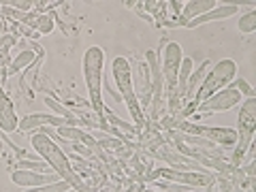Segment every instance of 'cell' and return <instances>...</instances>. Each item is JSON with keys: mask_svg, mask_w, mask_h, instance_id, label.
I'll use <instances>...</instances> for the list:
<instances>
[{"mask_svg": "<svg viewBox=\"0 0 256 192\" xmlns=\"http://www.w3.org/2000/svg\"><path fill=\"white\" fill-rule=\"evenodd\" d=\"M184 60V52L180 43H166L162 52V60H160V73H162V84H164V96L171 98L175 92V84H178V73Z\"/></svg>", "mask_w": 256, "mask_h": 192, "instance_id": "5b68a950", "label": "cell"}, {"mask_svg": "<svg viewBox=\"0 0 256 192\" xmlns=\"http://www.w3.org/2000/svg\"><path fill=\"white\" fill-rule=\"evenodd\" d=\"M237 30L242 32V34H252V32H256V11L244 13L237 22Z\"/></svg>", "mask_w": 256, "mask_h": 192, "instance_id": "e0dca14e", "label": "cell"}, {"mask_svg": "<svg viewBox=\"0 0 256 192\" xmlns=\"http://www.w3.org/2000/svg\"><path fill=\"white\" fill-rule=\"evenodd\" d=\"M36 56L38 54H34L32 50H24L22 54H18L13 58V62L9 64V70H6V75H15V73H20V70H24L26 66H30V64L36 60Z\"/></svg>", "mask_w": 256, "mask_h": 192, "instance_id": "2e32d148", "label": "cell"}, {"mask_svg": "<svg viewBox=\"0 0 256 192\" xmlns=\"http://www.w3.org/2000/svg\"><path fill=\"white\" fill-rule=\"evenodd\" d=\"M18 111H15L13 100L4 92H0V130L2 132H15L18 130Z\"/></svg>", "mask_w": 256, "mask_h": 192, "instance_id": "4fadbf2b", "label": "cell"}, {"mask_svg": "<svg viewBox=\"0 0 256 192\" xmlns=\"http://www.w3.org/2000/svg\"><path fill=\"white\" fill-rule=\"evenodd\" d=\"M68 190H73V188H70V184L64 182V180H58V182H54V184H47V186L26 188L24 192H68Z\"/></svg>", "mask_w": 256, "mask_h": 192, "instance_id": "d6986e66", "label": "cell"}, {"mask_svg": "<svg viewBox=\"0 0 256 192\" xmlns=\"http://www.w3.org/2000/svg\"><path fill=\"white\" fill-rule=\"evenodd\" d=\"M154 178H162L166 182H173V184H182V186H190V188H203V186H212L214 182V175L210 171H178V169H160L154 173Z\"/></svg>", "mask_w": 256, "mask_h": 192, "instance_id": "8992f818", "label": "cell"}, {"mask_svg": "<svg viewBox=\"0 0 256 192\" xmlns=\"http://www.w3.org/2000/svg\"><path fill=\"white\" fill-rule=\"evenodd\" d=\"M220 180V188H222V192H230V188H228V180H222V178H218Z\"/></svg>", "mask_w": 256, "mask_h": 192, "instance_id": "d4e9b609", "label": "cell"}, {"mask_svg": "<svg viewBox=\"0 0 256 192\" xmlns=\"http://www.w3.org/2000/svg\"><path fill=\"white\" fill-rule=\"evenodd\" d=\"M132 66V64H130ZM132 86H134V94H137V100L141 109L146 111L152 102V77H150V68L148 64L143 62H134L132 68Z\"/></svg>", "mask_w": 256, "mask_h": 192, "instance_id": "9c48e42d", "label": "cell"}, {"mask_svg": "<svg viewBox=\"0 0 256 192\" xmlns=\"http://www.w3.org/2000/svg\"><path fill=\"white\" fill-rule=\"evenodd\" d=\"M171 6V11H175L178 15H182V9H184V2H180V0H171V2H166Z\"/></svg>", "mask_w": 256, "mask_h": 192, "instance_id": "cb8c5ba5", "label": "cell"}, {"mask_svg": "<svg viewBox=\"0 0 256 192\" xmlns=\"http://www.w3.org/2000/svg\"><path fill=\"white\" fill-rule=\"evenodd\" d=\"M94 139H96V137H94ZM96 141H98V146H100V148L116 150V152H120V150L124 148V139H118V137H107V134H105V137H102V134H98V139H96Z\"/></svg>", "mask_w": 256, "mask_h": 192, "instance_id": "7402d4cb", "label": "cell"}, {"mask_svg": "<svg viewBox=\"0 0 256 192\" xmlns=\"http://www.w3.org/2000/svg\"><path fill=\"white\" fill-rule=\"evenodd\" d=\"M239 11V6L237 4H216L212 11H207L203 13L201 18H196V20H192V22H162V26L164 28H198V26H203V24H212V22H222V20H226V18H233V15Z\"/></svg>", "mask_w": 256, "mask_h": 192, "instance_id": "ba28073f", "label": "cell"}, {"mask_svg": "<svg viewBox=\"0 0 256 192\" xmlns=\"http://www.w3.org/2000/svg\"><path fill=\"white\" fill-rule=\"evenodd\" d=\"M230 88H235V90L242 94V98H254V90H252V86L246 82V79L242 77H235L233 82H230Z\"/></svg>", "mask_w": 256, "mask_h": 192, "instance_id": "44dd1931", "label": "cell"}, {"mask_svg": "<svg viewBox=\"0 0 256 192\" xmlns=\"http://www.w3.org/2000/svg\"><path fill=\"white\" fill-rule=\"evenodd\" d=\"M237 77V64L235 60L230 58H224L220 62H216L214 66L205 73V79L201 82V86H198L196 94L192 96L190 102H194V107H198L203 100H207L212 94L224 90L226 86H230V82Z\"/></svg>", "mask_w": 256, "mask_h": 192, "instance_id": "277c9868", "label": "cell"}, {"mask_svg": "<svg viewBox=\"0 0 256 192\" xmlns=\"http://www.w3.org/2000/svg\"><path fill=\"white\" fill-rule=\"evenodd\" d=\"M0 92H2V88H0Z\"/></svg>", "mask_w": 256, "mask_h": 192, "instance_id": "484cf974", "label": "cell"}, {"mask_svg": "<svg viewBox=\"0 0 256 192\" xmlns=\"http://www.w3.org/2000/svg\"><path fill=\"white\" fill-rule=\"evenodd\" d=\"M111 75H114V84L120 90V96H122V102L126 105L128 114L132 118V124L143 130L146 128V111L141 109L139 100H137V94H134V86H132V66H130V60L124 58V56H118L111 62Z\"/></svg>", "mask_w": 256, "mask_h": 192, "instance_id": "3957f363", "label": "cell"}, {"mask_svg": "<svg viewBox=\"0 0 256 192\" xmlns=\"http://www.w3.org/2000/svg\"><path fill=\"white\" fill-rule=\"evenodd\" d=\"M60 178L56 173H36V171H26V169H15L11 173V182L22 188H38V186L54 184Z\"/></svg>", "mask_w": 256, "mask_h": 192, "instance_id": "7c38bea8", "label": "cell"}, {"mask_svg": "<svg viewBox=\"0 0 256 192\" xmlns=\"http://www.w3.org/2000/svg\"><path fill=\"white\" fill-rule=\"evenodd\" d=\"M20 32H22V34H26L28 38H38V36H41L38 32H34V30L28 28V26H24V24H20Z\"/></svg>", "mask_w": 256, "mask_h": 192, "instance_id": "603a6c76", "label": "cell"}, {"mask_svg": "<svg viewBox=\"0 0 256 192\" xmlns=\"http://www.w3.org/2000/svg\"><path fill=\"white\" fill-rule=\"evenodd\" d=\"M43 126L60 128V126H73V124H70L68 120H64L60 116H54V114H30V116L20 120L18 130L20 132H36L38 128H43Z\"/></svg>", "mask_w": 256, "mask_h": 192, "instance_id": "30bf717a", "label": "cell"}, {"mask_svg": "<svg viewBox=\"0 0 256 192\" xmlns=\"http://www.w3.org/2000/svg\"><path fill=\"white\" fill-rule=\"evenodd\" d=\"M107 122H111L116 128H120V130H124V132H128V134H141V130L134 124H128V122H124L122 118H118V116H114V114H109L107 111Z\"/></svg>", "mask_w": 256, "mask_h": 192, "instance_id": "ffe728a7", "label": "cell"}, {"mask_svg": "<svg viewBox=\"0 0 256 192\" xmlns=\"http://www.w3.org/2000/svg\"><path fill=\"white\" fill-rule=\"evenodd\" d=\"M84 82L90 96V107L96 116H105V102H102V73H105V50L92 45L84 52Z\"/></svg>", "mask_w": 256, "mask_h": 192, "instance_id": "7a4b0ae2", "label": "cell"}, {"mask_svg": "<svg viewBox=\"0 0 256 192\" xmlns=\"http://www.w3.org/2000/svg\"><path fill=\"white\" fill-rule=\"evenodd\" d=\"M18 169H26V171H36V173H54L52 166L45 160H20Z\"/></svg>", "mask_w": 256, "mask_h": 192, "instance_id": "ac0fdd59", "label": "cell"}, {"mask_svg": "<svg viewBox=\"0 0 256 192\" xmlns=\"http://www.w3.org/2000/svg\"><path fill=\"white\" fill-rule=\"evenodd\" d=\"M242 100H244L242 94H239L235 88L226 86L224 90L216 92V94H212L207 100H203L201 105L196 107V111H198V114H205V116H210V114H220V111H228V109L237 107Z\"/></svg>", "mask_w": 256, "mask_h": 192, "instance_id": "52a82bcc", "label": "cell"}, {"mask_svg": "<svg viewBox=\"0 0 256 192\" xmlns=\"http://www.w3.org/2000/svg\"><path fill=\"white\" fill-rule=\"evenodd\" d=\"M30 143H32V148H34L36 154L52 166V171L58 175L60 180L68 182L70 188H75L77 192H90V188L86 186V182L75 173L73 164H70V160H68V156H66V152H64V150L58 146V143L52 141V139L47 137V134H43V132H32Z\"/></svg>", "mask_w": 256, "mask_h": 192, "instance_id": "6da1fadb", "label": "cell"}, {"mask_svg": "<svg viewBox=\"0 0 256 192\" xmlns=\"http://www.w3.org/2000/svg\"><path fill=\"white\" fill-rule=\"evenodd\" d=\"M207 66H210V60L201 62V66H198L196 70H192V75L188 77V84H186V96L184 98L186 100H192V96L196 94L198 86H201V82L205 79V73H207Z\"/></svg>", "mask_w": 256, "mask_h": 192, "instance_id": "9a60e30c", "label": "cell"}, {"mask_svg": "<svg viewBox=\"0 0 256 192\" xmlns=\"http://www.w3.org/2000/svg\"><path fill=\"white\" fill-rule=\"evenodd\" d=\"M216 4H218L216 0H188V2H184V9H182V15H180V22H192V20L201 18L203 13L212 11Z\"/></svg>", "mask_w": 256, "mask_h": 192, "instance_id": "5bb4252c", "label": "cell"}, {"mask_svg": "<svg viewBox=\"0 0 256 192\" xmlns=\"http://www.w3.org/2000/svg\"><path fill=\"white\" fill-rule=\"evenodd\" d=\"M198 134L205 137L207 141H212L214 146L222 148H235L237 146V130L228 126H201L198 124Z\"/></svg>", "mask_w": 256, "mask_h": 192, "instance_id": "8fae6325", "label": "cell"}]
</instances>
